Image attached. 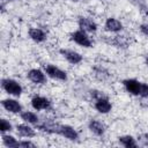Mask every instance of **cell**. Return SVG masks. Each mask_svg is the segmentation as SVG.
Wrapping results in <instances>:
<instances>
[{"mask_svg": "<svg viewBox=\"0 0 148 148\" xmlns=\"http://www.w3.org/2000/svg\"><path fill=\"white\" fill-rule=\"evenodd\" d=\"M1 88L6 94L13 97H20L23 92V87L21 86V83L12 77H3L1 80Z\"/></svg>", "mask_w": 148, "mask_h": 148, "instance_id": "obj_1", "label": "cell"}, {"mask_svg": "<svg viewBox=\"0 0 148 148\" xmlns=\"http://www.w3.org/2000/svg\"><path fill=\"white\" fill-rule=\"evenodd\" d=\"M69 39L72 42H74L75 44H77L82 47H86V49H90L94 45V42L90 38V36L88 35V32L80 28L69 35Z\"/></svg>", "mask_w": 148, "mask_h": 148, "instance_id": "obj_2", "label": "cell"}, {"mask_svg": "<svg viewBox=\"0 0 148 148\" xmlns=\"http://www.w3.org/2000/svg\"><path fill=\"white\" fill-rule=\"evenodd\" d=\"M43 69L46 73L47 77H51V79L57 80V81H62V82L68 80L67 73L64 69H61L60 67H58V66H56L53 64H45V65H43Z\"/></svg>", "mask_w": 148, "mask_h": 148, "instance_id": "obj_3", "label": "cell"}, {"mask_svg": "<svg viewBox=\"0 0 148 148\" xmlns=\"http://www.w3.org/2000/svg\"><path fill=\"white\" fill-rule=\"evenodd\" d=\"M60 125L59 123H56L52 119H45V120H40L37 125H35V128L38 131H42L44 133L47 134H58L59 135V130H60Z\"/></svg>", "mask_w": 148, "mask_h": 148, "instance_id": "obj_4", "label": "cell"}, {"mask_svg": "<svg viewBox=\"0 0 148 148\" xmlns=\"http://www.w3.org/2000/svg\"><path fill=\"white\" fill-rule=\"evenodd\" d=\"M27 77L34 84H44L47 81V75L44 69L40 68H31L27 73Z\"/></svg>", "mask_w": 148, "mask_h": 148, "instance_id": "obj_5", "label": "cell"}, {"mask_svg": "<svg viewBox=\"0 0 148 148\" xmlns=\"http://www.w3.org/2000/svg\"><path fill=\"white\" fill-rule=\"evenodd\" d=\"M1 106L9 113H14V114H20L23 111V105L15 98H3L1 101Z\"/></svg>", "mask_w": 148, "mask_h": 148, "instance_id": "obj_6", "label": "cell"}, {"mask_svg": "<svg viewBox=\"0 0 148 148\" xmlns=\"http://www.w3.org/2000/svg\"><path fill=\"white\" fill-rule=\"evenodd\" d=\"M59 53L66 59L67 62H69L71 65H79L80 62H82L83 60V56L81 53H79L75 50L72 49H60Z\"/></svg>", "mask_w": 148, "mask_h": 148, "instance_id": "obj_7", "label": "cell"}, {"mask_svg": "<svg viewBox=\"0 0 148 148\" xmlns=\"http://www.w3.org/2000/svg\"><path fill=\"white\" fill-rule=\"evenodd\" d=\"M31 108L36 111H43V110H50L52 106L51 101L47 97L44 96H39V95H35L31 101H30Z\"/></svg>", "mask_w": 148, "mask_h": 148, "instance_id": "obj_8", "label": "cell"}, {"mask_svg": "<svg viewBox=\"0 0 148 148\" xmlns=\"http://www.w3.org/2000/svg\"><path fill=\"white\" fill-rule=\"evenodd\" d=\"M123 86L125 88V90L133 95V96H140V90H141V86H142V82L136 80V79H124L123 80Z\"/></svg>", "mask_w": 148, "mask_h": 148, "instance_id": "obj_9", "label": "cell"}, {"mask_svg": "<svg viewBox=\"0 0 148 148\" xmlns=\"http://www.w3.org/2000/svg\"><path fill=\"white\" fill-rule=\"evenodd\" d=\"M94 108H95V110L98 113H101V114H108L112 110V103L110 102V99L108 98V96H102V97L95 99Z\"/></svg>", "mask_w": 148, "mask_h": 148, "instance_id": "obj_10", "label": "cell"}, {"mask_svg": "<svg viewBox=\"0 0 148 148\" xmlns=\"http://www.w3.org/2000/svg\"><path fill=\"white\" fill-rule=\"evenodd\" d=\"M77 25L80 29L87 31L88 34H92L97 31V23L91 18V17H87V16H79L77 18Z\"/></svg>", "mask_w": 148, "mask_h": 148, "instance_id": "obj_11", "label": "cell"}, {"mask_svg": "<svg viewBox=\"0 0 148 148\" xmlns=\"http://www.w3.org/2000/svg\"><path fill=\"white\" fill-rule=\"evenodd\" d=\"M59 135H61L62 138L69 140V141H77L80 138L79 132L71 125L67 124H61L60 125V130H59Z\"/></svg>", "mask_w": 148, "mask_h": 148, "instance_id": "obj_12", "label": "cell"}, {"mask_svg": "<svg viewBox=\"0 0 148 148\" xmlns=\"http://www.w3.org/2000/svg\"><path fill=\"white\" fill-rule=\"evenodd\" d=\"M124 29V25L120 20L116 17H108L104 22V30L112 34H118Z\"/></svg>", "mask_w": 148, "mask_h": 148, "instance_id": "obj_13", "label": "cell"}, {"mask_svg": "<svg viewBox=\"0 0 148 148\" xmlns=\"http://www.w3.org/2000/svg\"><path fill=\"white\" fill-rule=\"evenodd\" d=\"M16 133L21 138L25 139H31L36 136V128L31 127L30 124L23 123V124H17L16 125Z\"/></svg>", "mask_w": 148, "mask_h": 148, "instance_id": "obj_14", "label": "cell"}, {"mask_svg": "<svg viewBox=\"0 0 148 148\" xmlns=\"http://www.w3.org/2000/svg\"><path fill=\"white\" fill-rule=\"evenodd\" d=\"M28 36L35 43H43L47 38V34L42 28H36V27H31L28 29Z\"/></svg>", "mask_w": 148, "mask_h": 148, "instance_id": "obj_15", "label": "cell"}, {"mask_svg": "<svg viewBox=\"0 0 148 148\" xmlns=\"http://www.w3.org/2000/svg\"><path fill=\"white\" fill-rule=\"evenodd\" d=\"M88 130L96 136H102L105 133V125L98 119H90L88 121Z\"/></svg>", "mask_w": 148, "mask_h": 148, "instance_id": "obj_16", "label": "cell"}, {"mask_svg": "<svg viewBox=\"0 0 148 148\" xmlns=\"http://www.w3.org/2000/svg\"><path fill=\"white\" fill-rule=\"evenodd\" d=\"M20 118L24 121L28 123L30 125H37L40 121V118L37 116V113H35L34 111H22L20 113Z\"/></svg>", "mask_w": 148, "mask_h": 148, "instance_id": "obj_17", "label": "cell"}, {"mask_svg": "<svg viewBox=\"0 0 148 148\" xmlns=\"http://www.w3.org/2000/svg\"><path fill=\"white\" fill-rule=\"evenodd\" d=\"M1 142L7 148H18L20 147V140H17L15 136L10 135L9 133L1 134Z\"/></svg>", "mask_w": 148, "mask_h": 148, "instance_id": "obj_18", "label": "cell"}, {"mask_svg": "<svg viewBox=\"0 0 148 148\" xmlns=\"http://www.w3.org/2000/svg\"><path fill=\"white\" fill-rule=\"evenodd\" d=\"M118 142L125 147V148H136L139 145H138V141L134 136L130 135V134H126V135H120L118 138Z\"/></svg>", "mask_w": 148, "mask_h": 148, "instance_id": "obj_19", "label": "cell"}, {"mask_svg": "<svg viewBox=\"0 0 148 148\" xmlns=\"http://www.w3.org/2000/svg\"><path fill=\"white\" fill-rule=\"evenodd\" d=\"M12 131H13V125L10 124V121L7 120L6 118H1L0 119V132H1V134L10 133Z\"/></svg>", "mask_w": 148, "mask_h": 148, "instance_id": "obj_20", "label": "cell"}, {"mask_svg": "<svg viewBox=\"0 0 148 148\" xmlns=\"http://www.w3.org/2000/svg\"><path fill=\"white\" fill-rule=\"evenodd\" d=\"M136 141H138V145L143 146V147H148V133L139 134L136 138Z\"/></svg>", "mask_w": 148, "mask_h": 148, "instance_id": "obj_21", "label": "cell"}, {"mask_svg": "<svg viewBox=\"0 0 148 148\" xmlns=\"http://www.w3.org/2000/svg\"><path fill=\"white\" fill-rule=\"evenodd\" d=\"M20 147H22V148H35L36 143H34L29 139H23V140H20Z\"/></svg>", "mask_w": 148, "mask_h": 148, "instance_id": "obj_22", "label": "cell"}, {"mask_svg": "<svg viewBox=\"0 0 148 148\" xmlns=\"http://www.w3.org/2000/svg\"><path fill=\"white\" fill-rule=\"evenodd\" d=\"M89 94H90V96L94 98V101L97 99V98H99V97H102V96H105V95L103 94V91H99V90H96V89H91V90L89 91Z\"/></svg>", "mask_w": 148, "mask_h": 148, "instance_id": "obj_23", "label": "cell"}, {"mask_svg": "<svg viewBox=\"0 0 148 148\" xmlns=\"http://www.w3.org/2000/svg\"><path fill=\"white\" fill-rule=\"evenodd\" d=\"M139 29H140V32H141L142 35H145L146 37H148V22L141 23L140 27H139Z\"/></svg>", "mask_w": 148, "mask_h": 148, "instance_id": "obj_24", "label": "cell"}, {"mask_svg": "<svg viewBox=\"0 0 148 148\" xmlns=\"http://www.w3.org/2000/svg\"><path fill=\"white\" fill-rule=\"evenodd\" d=\"M145 64H146V66L148 67V57H146V59H145Z\"/></svg>", "mask_w": 148, "mask_h": 148, "instance_id": "obj_25", "label": "cell"}, {"mask_svg": "<svg viewBox=\"0 0 148 148\" xmlns=\"http://www.w3.org/2000/svg\"><path fill=\"white\" fill-rule=\"evenodd\" d=\"M72 1H74V2H77V1H80V0H72Z\"/></svg>", "mask_w": 148, "mask_h": 148, "instance_id": "obj_26", "label": "cell"}, {"mask_svg": "<svg viewBox=\"0 0 148 148\" xmlns=\"http://www.w3.org/2000/svg\"><path fill=\"white\" fill-rule=\"evenodd\" d=\"M8 1H14V0H8Z\"/></svg>", "mask_w": 148, "mask_h": 148, "instance_id": "obj_27", "label": "cell"}]
</instances>
